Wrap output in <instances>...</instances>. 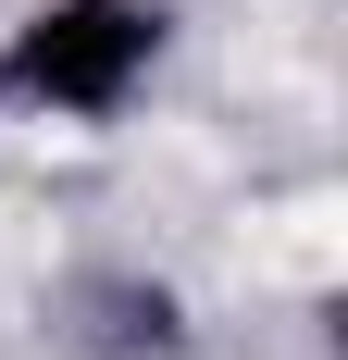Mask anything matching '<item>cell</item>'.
Instances as JSON below:
<instances>
[{
	"mask_svg": "<svg viewBox=\"0 0 348 360\" xmlns=\"http://www.w3.org/2000/svg\"><path fill=\"white\" fill-rule=\"evenodd\" d=\"M162 63V0H37L13 50H0V87L25 112H75V124H100L125 112Z\"/></svg>",
	"mask_w": 348,
	"mask_h": 360,
	"instance_id": "1",
	"label": "cell"
}]
</instances>
